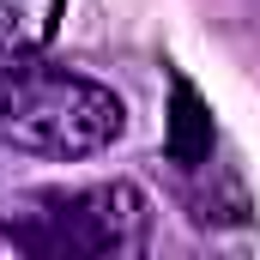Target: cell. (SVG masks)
I'll use <instances>...</instances> for the list:
<instances>
[{
    "mask_svg": "<svg viewBox=\"0 0 260 260\" xmlns=\"http://www.w3.org/2000/svg\"><path fill=\"white\" fill-rule=\"evenodd\" d=\"M127 133V103L67 67L30 61L0 67V145L18 157H49V164H79L109 151Z\"/></svg>",
    "mask_w": 260,
    "mask_h": 260,
    "instance_id": "cell-1",
    "label": "cell"
},
{
    "mask_svg": "<svg viewBox=\"0 0 260 260\" xmlns=\"http://www.w3.org/2000/svg\"><path fill=\"white\" fill-rule=\"evenodd\" d=\"M6 242L37 260H121L145 248V194L133 182L37 188L12 206Z\"/></svg>",
    "mask_w": 260,
    "mask_h": 260,
    "instance_id": "cell-2",
    "label": "cell"
},
{
    "mask_svg": "<svg viewBox=\"0 0 260 260\" xmlns=\"http://www.w3.org/2000/svg\"><path fill=\"white\" fill-rule=\"evenodd\" d=\"M67 18V0H0V67L30 61L55 43Z\"/></svg>",
    "mask_w": 260,
    "mask_h": 260,
    "instance_id": "cell-3",
    "label": "cell"
},
{
    "mask_svg": "<svg viewBox=\"0 0 260 260\" xmlns=\"http://www.w3.org/2000/svg\"><path fill=\"white\" fill-rule=\"evenodd\" d=\"M164 151L188 170L212 157V115H206V103H200V91L188 79L170 85V139H164Z\"/></svg>",
    "mask_w": 260,
    "mask_h": 260,
    "instance_id": "cell-4",
    "label": "cell"
}]
</instances>
